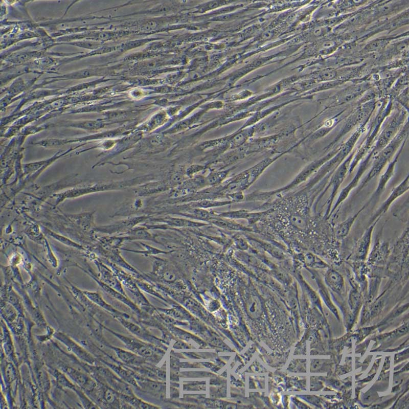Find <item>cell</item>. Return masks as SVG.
I'll list each match as a JSON object with an SVG mask.
<instances>
[{"instance_id": "7a4b0ae2", "label": "cell", "mask_w": 409, "mask_h": 409, "mask_svg": "<svg viewBox=\"0 0 409 409\" xmlns=\"http://www.w3.org/2000/svg\"><path fill=\"white\" fill-rule=\"evenodd\" d=\"M117 320L128 331L137 337L146 342L152 344L162 349L168 350L170 343L163 339H161L152 335L147 329L140 323L131 322L128 319L122 316L115 317Z\"/></svg>"}, {"instance_id": "4fadbf2b", "label": "cell", "mask_w": 409, "mask_h": 409, "mask_svg": "<svg viewBox=\"0 0 409 409\" xmlns=\"http://www.w3.org/2000/svg\"><path fill=\"white\" fill-rule=\"evenodd\" d=\"M292 224L296 228L304 230L306 228L307 222L302 217L299 215H292L290 218Z\"/></svg>"}, {"instance_id": "5bb4252c", "label": "cell", "mask_w": 409, "mask_h": 409, "mask_svg": "<svg viewBox=\"0 0 409 409\" xmlns=\"http://www.w3.org/2000/svg\"><path fill=\"white\" fill-rule=\"evenodd\" d=\"M175 342L172 346L173 349H189L191 348L190 345L189 343L180 340V339H176L175 340Z\"/></svg>"}, {"instance_id": "3957f363", "label": "cell", "mask_w": 409, "mask_h": 409, "mask_svg": "<svg viewBox=\"0 0 409 409\" xmlns=\"http://www.w3.org/2000/svg\"><path fill=\"white\" fill-rule=\"evenodd\" d=\"M121 364L127 368L134 378L139 387L138 390L146 392L149 395L160 399L166 398L167 383L166 381L153 379L143 376L133 370Z\"/></svg>"}, {"instance_id": "8fae6325", "label": "cell", "mask_w": 409, "mask_h": 409, "mask_svg": "<svg viewBox=\"0 0 409 409\" xmlns=\"http://www.w3.org/2000/svg\"><path fill=\"white\" fill-rule=\"evenodd\" d=\"M103 362L109 367L120 378L138 390L139 387L134 378L128 369L121 363V361H119L117 363L118 365H115L104 360H103Z\"/></svg>"}, {"instance_id": "ba28073f", "label": "cell", "mask_w": 409, "mask_h": 409, "mask_svg": "<svg viewBox=\"0 0 409 409\" xmlns=\"http://www.w3.org/2000/svg\"><path fill=\"white\" fill-rule=\"evenodd\" d=\"M54 336L59 340L64 343L69 349L74 352L77 356L81 359L89 363L95 362L94 359L90 356L81 347H79L71 339L69 338L66 335L58 332L54 334Z\"/></svg>"}, {"instance_id": "277c9868", "label": "cell", "mask_w": 409, "mask_h": 409, "mask_svg": "<svg viewBox=\"0 0 409 409\" xmlns=\"http://www.w3.org/2000/svg\"><path fill=\"white\" fill-rule=\"evenodd\" d=\"M99 372L109 387L119 393L129 396L135 395L129 384L108 369L100 368Z\"/></svg>"}, {"instance_id": "8992f818", "label": "cell", "mask_w": 409, "mask_h": 409, "mask_svg": "<svg viewBox=\"0 0 409 409\" xmlns=\"http://www.w3.org/2000/svg\"><path fill=\"white\" fill-rule=\"evenodd\" d=\"M377 222V220L371 224L357 242L355 251V257L357 259L363 261L367 258L373 231Z\"/></svg>"}, {"instance_id": "9a60e30c", "label": "cell", "mask_w": 409, "mask_h": 409, "mask_svg": "<svg viewBox=\"0 0 409 409\" xmlns=\"http://www.w3.org/2000/svg\"><path fill=\"white\" fill-rule=\"evenodd\" d=\"M178 387H176L175 386H171L170 387V394L171 398H174L179 397V391Z\"/></svg>"}, {"instance_id": "30bf717a", "label": "cell", "mask_w": 409, "mask_h": 409, "mask_svg": "<svg viewBox=\"0 0 409 409\" xmlns=\"http://www.w3.org/2000/svg\"><path fill=\"white\" fill-rule=\"evenodd\" d=\"M62 368L65 373L84 389L92 390L96 387L95 382L83 373L72 368L64 367Z\"/></svg>"}, {"instance_id": "7c38bea8", "label": "cell", "mask_w": 409, "mask_h": 409, "mask_svg": "<svg viewBox=\"0 0 409 409\" xmlns=\"http://www.w3.org/2000/svg\"><path fill=\"white\" fill-rule=\"evenodd\" d=\"M359 212L335 226L334 232L335 236L337 239L342 240L347 236L359 214Z\"/></svg>"}, {"instance_id": "5b68a950", "label": "cell", "mask_w": 409, "mask_h": 409, "mask_svg": "<svg viewBox=\"0 0 409 409\" xmlns=\"http://www.w3.org/2000/svg\"><path fill=\"white\" fill-rule=\"evenodd\" d=\"M105 344L115 352L118 359L125 366L140 367L150 363L144 357L130 351L125 350L120 348L111 346L107 343H105Z\"/></svg>"}, {"instance_id": "9c48e42d", "label": "cell", "mask_w": 409, "mask_h": 409, "mask_svg": "<svg viewBox=\"0 0 409 409\" xmlns=\"http://www.w3.org/2000/svg\"><path fill=\"white\" fill-rule=\"evenodd\" d=\"M324 282L333 291L340 292L344 288L345 282L339 272L333 269H329L324 275Z\"/></svg>"}, {"instance_id": "6da1fadb", "label": "cell", "mask_w": 409, "mask_h": 409, "mask_svg": "<svg viewBox=\"0 0 409 409\" xmlns=\"http://www.w3.org/2000/svg\"><path fill=\"white\" fill-rule=\"evenodd\" d=\"M104 328L119 338L128 350L144 357L152 364L158 363L166 354V350L152 344L137 337L118 333L106 327Z\"/></svg>"}, {"instance_id": "52a82bcc", "label": "cell", "mask_w": 409, "mask_h": 409, "mask_svg": "<svg viewBox=\"0 0 409 409\" xmlns=\"http://www.w3.org/2000/svg\"><path fill=\"white\" fill-rule=\"evenodd\" d=\"M121 406L122 407L135 408H158L161 407L150 403L139 398L135 395L129 396L120 394Z\"/></svg>"}]
</instances>
